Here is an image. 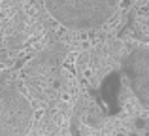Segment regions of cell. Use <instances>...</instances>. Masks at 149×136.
<instances>
[{"mask_svg":"<svg viewBox=\"0 0 149 136\" xmlns=\"http://www.w3.org/2000/svg\"><path fill=\"white\" fill-rule=\"evenodd\" d=\"M42 6L55 27L51 45L79 63L117 38L128 0H42Z\"/></svg>","mask_w":149,"mask_h":136,"instance_id":"3","label":"cell"},{"mask_svg":"<svg viewBox=\"0 0 149 136\" xmlns=\"http://www.w3.org/2000/svg\"><path fill=\"white\" fill-rule=\"evenodd\" d=\"M76 66L62 49L45 45L4 72L0 136H76Z\"/></svg>","mask_w":149,"mask_h":136,"instance_id":"2","label":"cell"},{"mask_svg":"<svg viewBox=\"0 0 149 136\" xmlns=\"http://www.w3.org/2000/svg\"><path fill=\"white\" fill-rule=\"evenodd\" d=\"M76 70V136H149V40L117 36Z\"/></svg>","mask_w":149,"mask_h":136,"instance_id":"1","label":"cell"}]
</instances>
